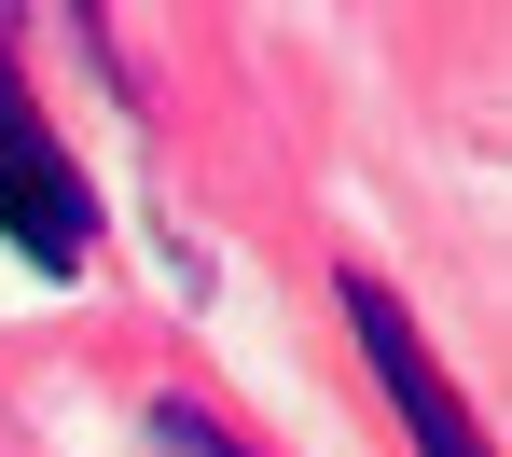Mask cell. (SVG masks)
Returning <instances> with one entry per match:
<instances>
[{
  "mask_svg": "<svg viewBox=\"0 0 512 457\" xmlns=\"http://www.w3.org/2000/svg\"><path fill=\"white\" fill-rule=\"evenodd\" d=\"M139 444H153V457H250L208 402H153V430H139Z\"/></svg>",
  "mask_w": 512,
  "mask_h": 457,
  "instance_id": "obj_3",
  "label": "cell"
},
{
  "mask_svg": "<svg viewBox=\"0 0 512 457\" xmlns=\"http://www.w3.org/2000/svg\"><path fill=\"white\" fill-rule=\"evenodd\" d=\"M346 333H360V361H374V388L402 402V430H416V457H485V430H471V402L429 374V333L388 305V277H346Z\"/></svg>",
  "mask_w": 512,
  "mask_h": 457,
  "instance_id": "obj_2",
  "label": "cell"
},
{
  "mask_svg": "<svg viewBox=\"0 0 512 457\" xmlns=\"http://www.w3.org/2000/svg\"><path fill=\"white\" fill-rule=\"evenodd\" d=\"M0 236L28 250V264H84V236H97V194L70 181V153L28 125V97H14V70H0Z\"/></svg>",
  "mask_w": 512,
  "mask_h": 457,
  "instance_id": "obj_1",
  "label": "cell"
}]
</instances>
